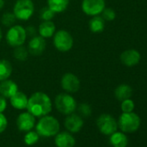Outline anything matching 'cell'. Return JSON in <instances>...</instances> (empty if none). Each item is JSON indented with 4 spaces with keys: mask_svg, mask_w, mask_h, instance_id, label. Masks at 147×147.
Instances as JSON below:
<instances>
[{
    "mask_svg": "<svg viewBox=\"0 0 147 147\" xmlns=\"http://www.w3.org/2000/svg\"><path fill=\"white\" fill-rule=\"evenodd\" d=\"M55 106L59 113L68 115L75 113L77 109V102L68 93L59 94L55 99Z\"/></svg>",
    "mask_w": 147,
    "mask_h": 147,
    "instance_id": "4",
    "label": "cell"
},
{
    "mask_svg": "<svg viewBox=\"0 0 147 147\" xmlns=\"http://www.w3.org/2000/svg\"><path fill=\"white\" fill-rule=\"evenodd\" d=\"M25 30H26L27 36H31V37H33V36H35L36 35V28L33 27V26H28V27L25 29Z\"/></svg>",
    "mask_w": 147,
    "mask_h": 147,
    "instance_id": "33",
    "label": "cell"
},
{
    "mask_svg": "<svg viewBox=\"0 0 147 147\" xmlns=\"http://www.w3.org/2000/svg\"><path fill=\"white\" fill-rule=\"evenodd\" d=\"M36 131L40 137H55L60 131V123L57 119L48 114L40 118L36 124Z\"/></svg>",
    "mask_w": 147,
    "mask_h": 147,
    "instance_id": "2",
    "label": "cell"
},
{
    "mask_svg": "<svg viewBox=\"0 0 147 147\" xmlns=\"http://www.w3.org/2000/svg\"><path fill=\"white\" fill-rule=\"evenodd\" d=\"M128 138L123 131H114L110 135L109 143L113 147H126L128 144Z\"/></svg>",
    "mask_w": 147,
    "mask_h": 147,
    "instance_id": "18",
    "label": "cell"
},
{
    "mask_svg": "<svg viewBox=\"0 0 147 147\" xmlns=\"http://www.w3.org/2000/svg\"><path fill=\"white\" fill-rule=\"evenodd\" d=\"M117 122L118 127L125 133H132L137 131L141 124L139 116L133 112L123 113Z\"/></svg>",
    "mask_w": 147,
    "mask_h": 147,
    "instance_id": "3",
    "label": "cell"
},
{
    "mask_svg": "<svg viewBox=\"0 0 147 147\" xmlns=\"http://www.w3.org/2000/svg\"><path fill=\"white\" fill-rule=\"evenodd\" d=\"M28 55H29L28 49L25 47H24L23 45L18 46V47H15V49L13 51V55L18 61H24L27 60Z\"/></svg>",
    "mask_w": 147,
    "mask_h": 147,
    "instance_id": "25",
    "label": "cell"
},
{
    "mask_svg": "<svg viewBox=\"0 0 147 147\" xmlns=\"http://www.w3.org/2000/svg\"><path fill=\"white\" fill-rule=\"evenodd\" d=\"M55 12H54L49 6L43 7L39 12V18L42 21H51L55 18Z\"/></svg>",
    "mask_w": 147,
    "mask_h": 147,
    "instance_id": "26",
    "label": "cell"
},
{
    "mask_svg": "<svg viewBox=\"0 0 147 147\" xmlns=\"http://www.w3.org/2000/svg\"><path fill=\"white\" fill-rule=\"evenodd\" d=\"M89 29L94 33H100L102 32L105 29V20L102 17L94 16L89 21Z\"/></svg>",
    "mask_w": 147,
    "mask_h": 147,
    "instance_id": "23",
    "label": "cell"
},
{
    "mask_svg": "<svg viewBox=\"0 0 147 147\" xmlns=\"http://www.w3.org/2000/svg\"><path fill=\"white\" fill-rule=\"evenodd\" d=\"M27 38L25 29L21 25L11 26L6 33L7 43L11 47H18L23 45Z\"/></svg>",
    "mask_w": 147,
    "mask_h": 147,
    "instance_id": "7",
    "label": "cell"
},
{
    "mask_svg": "<svg viewBox=\"0 0 147 147\" xmlns=\"http://www.w3.org/2000/svg\"><path fill=\"white\" fill-rule=\"evenodd\" d=\"M48 6L55 13L63 12L69 5V0H47Z\"/></svg>",
    "mask_w": 147,
    "mask_h": 147,
    "instance_id": "21",
    "label": "cell"
},
{
    "mask_svg": "<svg viewBox=\"0 0 147 147\" xmlns=\"http://www.w3.org/2000/svg\"><path fill=\"white\" fill-rule=\"evenodd\" d=\"M79 113L82 117L88 118L92 114V107L88 103H82L77 107Z\"/></svg>",
    "mask_w": 147,
    "mask_h": 147,
    "instance_id": "28",
    "label": "cell"
},
{
    "mask_svg": "<svg viewBox=\"0 0 147 147\" xmlns=\"http://www.w3.org/2000/svg\"><path fill=\"white\" fill-rule=\"evenodd\" d=\"M106 8L105 0H82V11L91 17L98 16L101 14Z\"/></svg>",
    "mask_w": 147,
    "mask_h": 147,
    "instance_id": "9",
    "label": "cell"
},
{
    "mask_svg": "<svg viewBox=\"0 0 147 147\" xmlns=\"http://www.w3.org/2000/svg\"><path fill=\"white\" fill-rule=\"evenodd\" d=\"M34 11L35 5L32 0H18L13 8L15 17L22 21L29 20L33 16Z\"/></svg>",
    "mask_w": 147,
    "mask_h": 147,
    "instance_id": "5",
    "label": "cell"
},
{
    "mask_svg": "<svg viewBox=\"0 0 147 147\" xmlns=\"http://www.w3.org/2000/svg\"><path fill=\"white\" fill-rule=\"evenodd\" d=\"M76 140L69 131H59L55 136V144L56 147H75Z\"/></svg>",
    "mask_w": 147,
    "mask_h": 147,
    "instance_id": "14",
    "label": "cell"
},
{
    "mask_svg": "<svg viewBox=\"0 0 147 147\" xmlns=\"http://www.w3.org/2000/svg\"><path fill=\"white\" fill-rule=\"evenodd\" d=\"M18 91V84L11 80H5L0 82V95L6 99H10Z\"/></svg>",
    "mask_w": 147,
    "mask_h": 147,
    "instance_id": "16",
    "label": "cell"
},
{
    "mask_svg": "<svg viewBox=\"0 0 147 147\" xmlns=\"http://www.w3.org/2000/svg\"><path fill=\"white\" fill-rule=\"evenodd\" d=\"M140 59L141 55L139 52L136 49H127L120 55L121 62L127 67H132L137 65L139 62Z\"/></svg>",
    "mask_w": 147,
    "mask_h": 147,
    "instance_id": "15",
    "label": "cell"
},
{
    "mask_svg": "<svg viewBox=\"0 0 147 147\" xmlns=\"http://www.w3.org/2000/svg\"><path fill=\"white\" fill-rule=\"evenodd\" d=\"M83 125H84V120L80 114H76L75 113L67 115L64 121L65 128L67 129V131L71 133L79 132L82 129Z\"/></svg>",
    "mask_w": 147,
    "mask_h": 147,
    "instance_id": "11",
    "label": "cell"
},
{
    "mask_svg": "<svg viewBox=\"0 0 147 147\" xmlns=\"http://www.w3.org/2000/svg\"><path fill=\"white\" fill-rule=\"evenodd\" d=\"M56 28L53 22L51 21H43L41 23L38 28L39 35L43 38H49L54 36L55 33Z\"/></svg>",
    "mask_w": 147,
    "mask_h": 147,
    "instance_id": "19",
    "label": "cell"
},
{
    "mask_svg": "<svg viewBox=\"0 0 147 147\" xmlns=\"http://www.w3.org/2000/svg\"><path fill=\"white\" fill-rule=\"evenodd\" d=\"M28 100L29 98L24 93L21 91H18L14 95H12L10 98V102L14 108L18 110H24L27 108Z\"/></svg>",
    "mask_w": 147,
    "mask_h": 147,
    "instance_id": "17",
    "label": "cell"
},
{
    "mask_svg": "<svg viewBox=\"0 0 147 147\" xmlns=\"http://www.w3.org/2000/svg\"><path fill=\"white\" fill-rule=\"evenodd\" d=\"M96 125L99 131L106 136H110L119 128L117 120L108 113L100 115L96 120Z\"/></svg>",
    "mask_w": 147,
    "mask_h": 147,
    "instance_id": "8",
    "label": "cell"
},
{
    "mask_svg": "<svg viewBox=\"0 0 147 147\" xmlns=\"http://www.w3.org/2000/svg\"><path fill=\"white\" fill-rule=\"evenodd\" d=\"M17 20V18L15 17L13 12H5L1 18L2 24L6 27H11Z\"/></svg>",
    "mask_w": 147,
    "mask_h": 147,
    "instance_id": "27",
    "label": "cell"
},
{
    "mask_svg": "<svg viewBox=\"0 0 147 147\" xmlns=\"http://www.w3.org/2000/svg\"><path fill=\"white\" fill-rule=\"evenodd\" d=\"M17 126L20 131H29L36 126V117L28 111L24 112L17 118Z\"/></svg>",
    "mask_w": 147,
    "mask_h": 147,
    "instance_id": "12",
    "label": "cell"
},
{
    "mask_svg": "<svg viewBox=\"0 0 147 147\" xmlns=\"http://www.w3.org/2000/svg\"><path fill=\"white\" fill-rule=\"evenodd\" d=\"M131 94H132V89L129 85L126 84H121L118 86L114 90V95L116 99L119 101L131 98Z\"/></svg>",
    "mask_w": 147,
    "mask_h": 147,
    "instance_id": "20",
    "label": "cell"
},
{
    "mask_svg": "<svg viewBox=\"0 0 147 147\" xmlns=\"http://www.w3.org/2000/svg\"><path fill=\"white\" fill-rule=\"evenodd\" d=\"M121 110L123 113H131L134 110L135 107V104L133 102V100H131L130 98L121 101Z\"/></svg>",
    "mask_w": 147,
    "mask_h": 147,
    "instance_id": "29",
    "label": "cell"
},
{
    "mask_svg": "<svg viewBox=\"0 0 147 147\" xmlns=\"http://www.w3.org/2000/svg\"><path fill=\"white\" fill-rule=\"evenodd\" d=\"M8 126V120L3 113H0V133L4 132Z\"/></svg>",
    "mask_w": 147,
    "mask_h": 147,
    "instance_id": "31",
    "label": "cell"
},
{
    "mask_svg": "<svg viewBox=\"0 0 147 147\" xmlns=\"http://www.w3.org/2000/svg\"><path fill=\"white\" fill-rule=\"evenodd\" d=\"M102 18L106 21H113L116 18V13L112 8H105L101 12Z\"/></svg>",
    "mask_w": 147,
    "mask_h": 147,
    "instance_id": "30",
    "label": "cell"
},
{
    "mask_svg": "<svg viewBox=\"0 0 147 147\" xmlns=\"http://www.w3.org/2000/svg\"><path fill=\"white\" fill-rule=\"evenodd\" d=\"M39 138H40V135L36 132V131L30 130L29 131H26L24 137V141L26 145L32 146L39 141Z\"/></svg>",
    "mask_w": 147,
    "mask_h": 147,
    "instance_id": "24",
    "label": "cell"
},
{
    "mask_svg": "<svg viewBox=\"0 0 147 147\" xmlns=\"http://www.w3.org/2000/svg\"><path fill=\"white\" fill-rule=\"evenodd\" d=\"M53 43L55 48L61 52L69 51L74 45V39L69 32L60 30L54 34Z\"/></svg>",
    "mask_w": 147,
    "mask_h": 147,
    "instance_id": "6",
    "label": "cell"
},
{
    "mask_svg": "<svg viewBox=\"0 0 147 147\" xmlns=\"http://www.w3.org/2000/svg\"><path fill=\"white\" fill-rule=\"evenodd\" d=\"M61 88L68 94H74L79 91L81 82L79 78L72 73H66L61 79Z\"/></svg>",
    "mask_w": 147,
    "mask_h": 147,
    "instance_id": "10",
    "label": "cell"
},
{
    "mask_svg": "<svg viewBox=\"0 0 147 147\" xmlns=\"http://www.w3.org/2000/svg\"><path fill=\"white\" fill-rule=\"evenodd\" d=\"M46 49V41L45 38L41 36H35L31 37L28 45V51L32 55H42Z\"/></svg>",
    "mask_w": 147,
    "mask_h": 147,
    "instance_id": "13",
    "label": "cell"
},
{
    "mask_svg": "<svg viewBox=\"0 0 147 147\" xmlns=\"http://www.w3.org/2000/svg\"><path fill=\"white\" fill-rule=\"evenodd\" d=\"M12 73V66L7 60H0V82L9 79Z\"/></svg>",
    "mask_w": 147,
    "mask_h": 147,
    "instance_id": "22",
    "label": "cell"
},
{
    "mask_svg": "<svg viewBox=\"0 0 147 147\" xmlns=\"http://www.w3.org/2000/svg\"><path fill=\"white\" fill-rule=\"evenodd\" d=\"M2 36H3V34H2V30H1V29H0V41H1V39H2Z\"/></svg>",
    "mask_w": 147,
    "mask_h": 147,
    "instance_id": "35",
    "label": "cell"
},
{
    "mask_svg": "<svg viewBox=\"0 0 147 147\" xmlns=\"http://www.w3.org/2000/svg\"><path fill=\"white\" fill-rule=\"evenodd\" d=\"M5 6V0H0V10Z\"/></svg>",
    "mask_w": 147,
    "mask_h": 147,
    "instance_id": "34",
    "label": "cell"
},
{
    "mask_svg": "<svg viewBox=\"0 0 147 147\" xmlns=\"http://www.w3.org/2000/svg\"><path fill=\"white\" fill-rule=\"evenodd\" d=\"M26 109L36 118H41L52 111V101L47 94L36 92L29 98Z\"/></svg>",
    "mask_w": 147,
    "mask_h": 147,
    "instance_id": "1",
    "label": "cell"
},
{
    "mask_svg": "<svg viewBox=\"0 0 147 147\" xmlns=\"http://www.w3.org/2000/svg\"><path fill=\"white\" fill-rule=\"evenodd\" d=\"M7 107V100L6 98L0 95V113H4Z\"/></svg>",
    "mask_w": 147,
    "mask_h": 147,
    "instance_id": "32",
    "label": "cell"
}]
</instances>
